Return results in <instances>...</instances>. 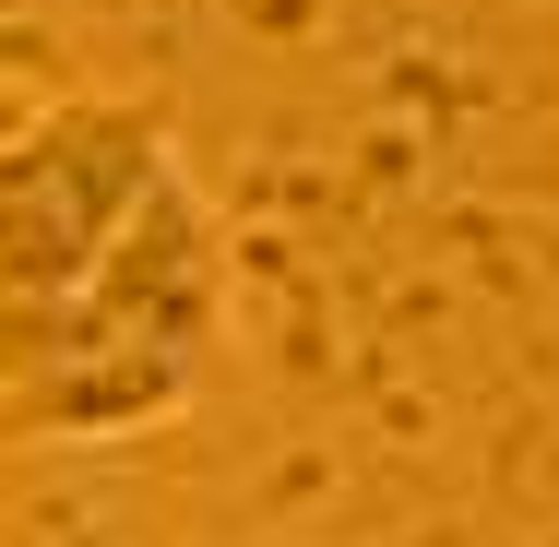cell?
<instances>
[{
    "instance_id": "6da1fadb",
    "label": "cell",
    "mask_w": 559,
    "mask_h": 547,
    "mask_svg": "<svg viewBox=\"0 0 559 547\" xmlns=\"http://www.w3.org/2000/svg\"><path fill=\"white\" fill-rule=\"evenodd\" d=\"M226 322V238L191 167L131 215L108 262L36 310H0V429L12 440H131L191 405Z\"/></svg>"
},
{
    "instance_id": "7a4b0ae2",
    "label": "cell",
    "mask_w": 559,
    "mask_h": 547,
    "mask_svg": "<svg viewBox=\"0 0 559 547\" xmlns=\"http://www.w3.org/2000/svg\"><path fill=\"white\" fill-rule=\"evenodd\" d=\"M179 179V119L155 96H72L0 167V310H36L108 262L131 215Z\"/></svg>"
}]
</instances>
